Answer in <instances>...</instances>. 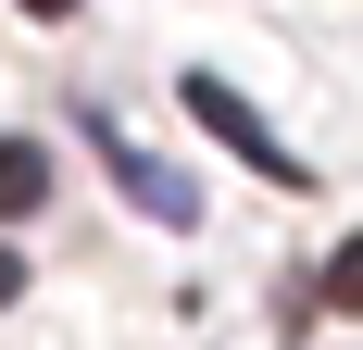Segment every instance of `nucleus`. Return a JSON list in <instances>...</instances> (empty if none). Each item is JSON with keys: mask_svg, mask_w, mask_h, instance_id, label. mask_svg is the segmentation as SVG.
<instances>
[{"mask_svg": "<svg viewBox=\"0 0 363 350\" xmlns=\"http://www.w3.org/2000/svg\"><path fill=\"white\" fill-rule=\"evenodd\" d=\"M101 163L125 175V188H138V213H150V225H201V188H188L176 163H150L138 138H113V125H101Z\"/></svg>", "mask_w": 363, "mask_h": 350, "instance_id": "obj_2", "label": "nucleus"}, {"mask_svg": "<svg viewBox=\"0 0 363 350\" xmlns=\"http://www.w3.org/2000/svg\"><path fill=\"white\" fill-rule=\"evenodd\" d=\"M0 300H26V263H13V250H0Z\"/></svg>", "mask_w": 363, "mask_h": 350, "instance_id": "obj_4", "label": "nucleus"}, {"mask_svg": "<svg viewBox=\"0 0 363 350\" xmlns=\"http://www.w3.org/2000/svg\"><path fill=\"white\" fill-rule=\"evenodd\" d=\"M26 13H38V26H63V13H75V0H26Z\"/></svg>", "mask_w": 363, "mask_h": 350, "instance_id": "obj_5", "label": "nucleus"}, {"mask_svg": "<svg viewBox=\"0 0 363 350\" xmlns=\"http://www.w3.org/2000/svg\"><path fill=\"white\" fill-rule=\"evenodd\" d=\"M38 201H50V150H38V138H0V225H26Z\"/></svg>", "mask_w": 363, "mask_h": 350, "instance_id": "obj_3", "label": "nucleus"}, {"mask_svg": "<svg viewBox=\"0 0 363 350\" xmlns=\"http://www.w3.org/2000/svg\"><path fill=\"white\" fill-rule=\"evenodd\" d=\"M176 101H188V125H201V138H225V150H238V163H251V175H276V188H301V150L276 138V125H263V113L238 101L225 75H188Z\"/></svg>", "mask_w": 363, "mask_h": 350, "instance_id": "obj_1", "label": "nucleus"}]
</instances>
